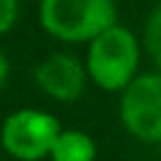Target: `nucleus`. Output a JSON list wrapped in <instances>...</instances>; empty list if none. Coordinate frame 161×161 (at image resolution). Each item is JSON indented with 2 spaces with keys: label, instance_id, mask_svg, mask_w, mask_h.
<instances>
[{
  "label": "nucleus",
  "instance_id": "obj_1",
  "mask_svg": "<svg viewBox=\"0 0 161 161\" xmlns=\"http://www.w3.org/2000/svg\"><path fill=\"white\" fill-rule=\"evenodd\" d=\"M138 58H141V48L136 35L128 28L113 23L88 43L86 70L88 78L101 91L113 93V91H123L136 78Z\"/></svg>",
  "mask_w": 161,
  "mask_h": 161
},
{
  "label": "nucleus",
  "instance_id": "obj_2",
  "mask_svg": "<svg viewBox=\"0 0 161 161\" xmlns=\"http://www.w3.org/2000/svg\"><path fill=\"white\" fill-rule=\"evenodd\" d=\"M40 28L63 43H91L116 23L113 0H40Z\"/></svg>",
  "mask_w": 161,
  "mask_h": 161
},
{
  "label": "nucleus",
  "instance_id": "obj_3",
  "mask_svg": "<svg viewBox=\"0 0 161 161\" xmlns=\"http://www.w3.org/2000/svg\"><path fill=\"white\" fill-rule=\"evenodd\" d=\"M60 131L63 128L53 113L38 108H20L3 121L0 146L18 161H43L45 156H50Z\"/></svg>",
  "mask_w": 161,
  "mask_h": 161
},
{
  "label": "nucleus",
  "instance_id": "obj_4",
  "mask_svg": "<svg viewBox=\"0 0 161 161\" xmlns=\"http://www.w3.org/2000/svg\"><path fill=\"white\" fill-rule=\"evenodd\" d=\"M123 128L146 143H161V70L136 75L118 101Z\"/></svg>",
  "mask_w": 161,
  "mask_h": 161
},
{
  "label": "nucleus",
  "instance_id": "obj_5",
  "mask_svg": "<svg viewBox=\"0 0 161 161\" xmlns=\"http://www.w3.org/2000/svg\"><path fill=\"white\" fill-rule=\"evenodd\" d=\"M33 75H35L38 88L60 103L75 101L83 93L86 80H88L86 63H80L70 53H50L35 65Z\"/></svg>",
  "mask_w": 161,
  "mask_h": 161
},
{
  "label": "nucleus",
  "instance_id": "obj_6",
  "mask_svg": "<svg viewBox=\"0 0 161 161\" xmlns=\"http://www.w3.org/2000/svg\"><path fill=\"white\" fill-rule=\"evenodd\" d=\"M50 161H96V143L86 131H60L53 143Z\"/></svg>",
  "mask_w": 161,
  "mask_h": 161
},
{
  "label": "nucleus",
  "instance_id": "obj_7",
  "mask_svg": "<svg viewBox=\"0 0 161 161\" xmlns=\"http://www.w3.org/2000/svg\"><path fill=\"white\" fill-rule=\"evenodd\" d=\"M143 48L153 60V65L161 70V5H156L153 13L148 15V23L143 30Z\"/></svg>",
  "mask_w": 161,
  "mask_h": 161
},
{
  "label": "nucleus",
  "instance_id": "obj_8",
  "mask_svg": "<svg viewBox=\"0 0 161 161\" xmlns=\"http://www.w3.org/2000/svg\"><path fill=\"white\" fill-rule=\"evenodd\" d=\"M18 3L20 0H0V35H5L18 20Z\"/></svg>",
  "mask_w": 161,
  "mask_h": 161
},
{
  "label": "nucleus",
  "instance_id": "obj_9",
  "mask_svg": "<svg viewBox=\"0 0 161 161\" xmlns=\"http://www.w3.org/2000/svg\"><path fill=\"white\" fill-rule=\"evenodd\" d=\"M8 73H10V63H8V55H5V53H3V48H0V88L5 86Z\"/></svg>",
  "mask_w": 161,
  "mask_h": 161
}]
</instances>
